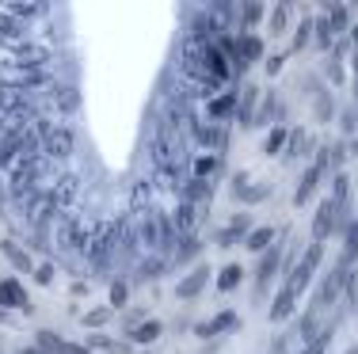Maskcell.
I'll return each mask as SVG.
<instances>
[{"label": "cell", "instance_id": "cell-1", "mask_svg": "<svg viewBox=\"0 0 358 354\" xmlns=\"http://www.w3.org/2000/svg\"><path fill=\"white\" fill-rule=\"evenodd\" d=\"M38 133H42V141H46V153L50 156H69L73 153V133H69V126H38Z\"/></svg>", "mask_w": 358, "mask_h": 354}, {"label": "cell", "instance_id": "cell-2", "mask_svg": "<svg viewBox=\"0 0 358 354\" xmlns=\"http://www.w3.org/2000/svg\"><path fill=\"white\" fill-rule=\"evenodd\" d=\"M76 191H80V179H76V175H65L62 187L54 191V206H69V202L76 198Z\"/></svg>", "mask_w": 358, "mask_h": 354}, {"label": "cell", "instance_id": "cell-3", "mask_svg": "<svg viewBox=\"0 0 358 354\" xmlns=\"http://www.w3.org/2000/svg\"><path fill=\"white\" fill-rule=\"evenodd\" d=\"M0 38H8V42H20V27H15L8 15H0Z\"/></svg>", "mask_w": 358, "mask_h": 354}, {"label": "cell", "instance_id": "cell-4", "mask_svg": "<svg viewBox=\"0 0 358 354\" xmlns=\"http://www.w3.org/2000/svg\"><path fill=\"white\" fill-rule=\"evenodd\" d=\"M152 335H157V324H149V327H141V332H138V339H152Z\"/></svg>", "mask_w": 358, "mask_h": 354}]
</instances>
